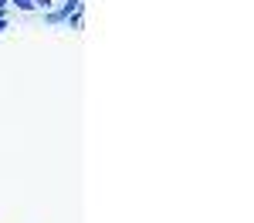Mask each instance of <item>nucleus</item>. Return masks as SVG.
Returning <instances> with one entry per match:
<instances>
[{"instance_id": "2", "label": "nucleus", "mask_w": 254, "mask_h": 223, "mask_svg": "<svg viewBox=\"0 0 254 223\" xmlns=\"http://www.w3.org/2000/svg\"><path fill=\"white\" fill-rule=\"evenodd\" d=\"M7 7H10V0H0V17H7Z\"/></svg>"}, {"instance_id": "3", "label": "nucleus", "mask_w": 254, "mask_h": 223, "mask_svg": "<svg viewBox=\"0 0 254 223\" xmlns=\"http://www.w3.org/2000/svg\"><path fill=\"white\" fill-rule=\"evenodd\" d=\"M3 31H7V17H0V34H3Z\"/></svg>"}, {"instance_id": "1", "label": "nucleus", "mask_w": 254, "mask_h": 223, "mask_svg": "<svg viewBox=\"0 0 254 223\" xmlns=\"http://www.w3.org/2000/svg\"><path fill=\"white\" fill-rule=\"evenodd\" d=\"M10 3H17L24 14H34V10H38V7H34V0H10Z\"/></svg>"}]
</instances>
